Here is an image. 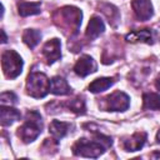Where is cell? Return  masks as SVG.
I'll return each instance as SVG.
<instances>
[{
	"mask_svg": "<svg viewBox=\"0 0 160 160\" xmlns=\"http://www.w3.org/2000/svg\"><path fill=\"white\" fill-rule=\"evenodd\" d=\"M130 106V98L122 91H114L104 99L102 108L106 111H125Z\"/></svg>",
	"mask_w": 160,
	"mask_h": 160,
	"instance_id": "8992f818",
	"label": "cell"
},
{
	"mask_svg": "<svg viewBox=\"0 0 160 160\" xmlns=\"http://www.w3.org/2000/svg\"><path fill=\"white\" fill-rule=\"evenodd\" d=\"M42 55L49 65L54 64L61 58V44L60 40L54 38L49 41H46L42 46Z\"/></svg>",
	"mask_w": 160,
	"mask_h": 160,
	"instance_id": "52a82bcc",
	"label": "cell"
},
{
	"mask_svg": "<svg viewBox=\"0 0 160 160\" xmlns=\"http://www.w3.org/2000/svg\"><path fill=\"white\" fill-rule=\"evenodd\" d=\"M71 88L68 81L61 76H54L50 80V92L54 95H69L71 94Z\"/></svg>",
	"mask_w": 160,
	"mask_h": 160,
	"instance_id": "4fadbf2b",
	"label": "cell"
},
{
	"mask_svg": "<svg viewBox=\"0 0 160 160\" xmlns=\"http://www.w3.org/2000/svg\"><path fill=\"white\" fill-rule=\"evenodd\" d=\"M21 114L19 110L11 108V105H1L0 108V122L2 126H10L15 121L20 120Z\"/></svg>",
	"mask_w": 160,
	"mask_h": 160,
	"instance_id": "8fae6325",
	"label": "cell"
},
{
	"mask_svg": "<svg viewBox=\"0 0 160 160\" xmlns=\"http://www.w3.org/2000/svg\"><path fill=\"white\" fill-rule=\"evenodd\" d=\"M99 8L101 9V11L106 15V18L109 19V22L111 25H116L120 20V15H119V11H118V8H115L114 5L111 4H100Z\"/></svg>",
	"mask_w": 160,
	"mask_h": 160,
	"instance_id": "ffe728a7",
	"label": "cell"
},
{
	"mask_svg": "<svg viewBox=\"0 0 160 160\" xmlns=\"http://www.w3.org/2000/svg\"><path fill=\"white\" fill-rule=\"evenodd\" d=\"M156 141L160 144V130L158 131V134H156Z\"/></svg>",
	"mask_w": 160,
	"mask_h": 160,
	"instance_id": "d4e9b609",
	"label": "cell"
},
{
	"mask_svg": "<svg viewBox=\"0 0 160 160\" xmlns=\"http://www.w3.org/2000/svg\"><path fill=\"white\" fill-rule=\"evenodd\" d=\"M24 61L15 50H5L1 54V69L8 79L18 78L22 71Z\"/></svg>",
	"mask_w": 160,
	"mask_h": 160,
	"instance_id": "5b68a950",
	"label": "cell"
},
{
	"mask_svg": "<svg viewBox=\"0 0 160 160\" xmlns=\"http://www.w3.org/2000/svg\"><path fill=\"white\" fill-rule=\"evenodd\" d=\"M41 5L40 2H28V1H19L18 2V12L21 16H30L40 14Z\"/></svg>",
	"mask_w": 160,
	"mask_h": 160,
	"instance_id": "2e32d148",
	"label": "cell"
},
{
	"mask_svg": "<svg viewBox=\"0 0 160 160\" xmlns=\"http://www.w3.org/2000/svg\"><path fill=\"white\" fill-rule=\"evenodd\" d=\"M146 138H148V135L144 131L134 132L131 136H129V138L122 140V149L125 151H129V152L138 151V150H140L145 145Z\"/></svg>",
	"mask_w": 160,
	"mask_h": 160,
	"instance_id": "30bf717a",
	"label": "cell"
},
{
	"mask_svg": "<svg viewBox=\"0 0 160 160\" xmlns=\"http://www.w3.org/2000/svg\"><path fill=\"white\" fill-rule=\"evenodd\" d=\"M112 140L111 138L95 132V138L92 140L89 139H79L74 145H72V152L76 156H82V158H99L105 152V150L111 146Z\"/></svg>",
	"mask_w": 160,
	"mask_h": 160,
	"instance_id": "6da1fadb",
	"label": "cell"
},
{
	"mask_svg": "<svg viewBox=\"0 0 160 160\" xmlns=\"http://www.w3.org/2000/svg\"><path fill=\"white\" fill-rule=\"evenodd\" d=\"M131 8L135 16L141 21H146L154 15V8L150 0H131Z\"/></svg>",
	"mask_w": 160,
	"mask_h": 160,
	"instance_id": "9c48e42d",
	"label": "cell"
},
{
	"mask_svg": "<svg viewBox=\"0 0 160 160\" xmlns=\"http://www.w3.org/2000/svg\"><path fill=\"white\" fill-rule=\"evenodd\" d=\"M50 92V80L39 71H31L26 79V94L34 99H42Z\"/></svg>",
	"mask_w": 160,
	"mask_h": 160,
	"instance_id": "3957f363",
	"label": "cell"
},
{
	"mask_svg": "<svg viewBox=\"0 0 160 160\" xmlns=\"http://www.w3.org/2000/svg\"><path fill=\"white\" fill-rule=\"evenodd\" d=\"M105 30V24L99 16H92L88 24L85 35L89 40H94L98 36H100Z\"/></svg>",
	"mask_w": 160,
	"mask_h": 160,
	"instance_id": "7c38bea8",
	"label": "cell"
},
{
	"mask_svg": "<svg viewBox=\"0 0 160 160\" xmlns=\"http://www.w3.org/2000/svg\"><path fill=\"white\" fill-rule=\"evenodd\" d=\"M125 40L129 42H146V44H152V34L150 29H142V30H134L130 31L126 36Z\"/></svg>",
	"mask_w": 160,
	"mask_h": 160,
	"instance_id": "9a60e30c",
	"label": "cell"
},
{
	"mask_svg": "<svg viewBox=\"0 0 160 160\" xmlns=\"http://www.w3.org/2000/svg\"><path fill=\"white\" fill-rule=\"evenodd\" d=\"M114 82H115V79L114 78H98L92 82H90L89 91H91L94 94L102 92L106 89H109Z\"/></svg>",
	"mask_w": 160,
	"mask_h": 160,
	"instance_id": "e0dca14e",
	"label": "cell"
},
{
	"mask_svg": "<svg viewBox=\"0 0 160 160\" xmlns=\"http://www.w3.org/2000/svg\"><path fill=\"white\" fill-rule=\"evenodd\" d=\"M41 131H42L41 115L35 110H30L26 112L25 121L18 129L16 134L20 138V140H22V142L29 144V142H32L41 134Z\"/></svg>",
	"mask_w": 160,
	"mask_h": 160,
	"instance_id": "7a4b0ae2",
	"label": "cell"
},
{
	"mask_svg": "<svg viewBox=\"0 0 160 160\" xmlns=\"http://www.w3.org/2000/svg\"><path fill=\"white\" fill-rule=\"evenodd\" d=\"M56 15H59V19H54L55 21L60 20V22H56L59 26L72 31V34H78L82 19V12L80 9L75 6H64L56 11Z\"/></svg>",
	"mask_w": 160,
	"mask_h": 160,
	"instance_id": "277c9868",
	"label": "cell"
},
{
	"mask_svg": "<svg viewBox=\"0 0 160 160\" xmlns=\"http://www.w3.org/2000/svg\"><path fill=\"white\" fill-rule=\"evenodd\" d=\"M66 106L75 114L78 115H82L85 114V110H86V106H85V100L81 98V96H76L71 100H69L66 102Z\"/></svg>",
	"mask_w": 160,
	"mask_h": 160,
	"instance_id": "44dd1931",
	"label": "cell"
},
{
	"mask_svg": "<svg viewBox=\"0 0 160 160\" xmlns=\"http://www.w3.org/2000/svg\"><path fill=\"white\" fill-rule=\"evenodd\" d=\"M71 125L65 121H59V120H52L49 125V132L55 140L62 139L70 130Z\"/></svg>",
	"mask_w": 160,
	"mask_h": 160,
	"instance_id": "5bb4252c",
	"label": "cell"
},
{
	"mask_svg": "<svg viewBox=\"0 0 160 160\" xmlns=\"http://www.w3.org/2000/svg\"><path fill=\"white\" fill-rule=\"evenodd\" d=\"M155 86H156V89L158 90H160V75L156 78V80H155Z\"/></svg>",
	"mask_w": 160,
	"mask_h": 160,
	"instance_id": "cb8c5ba5",
	"label": "cell"
},
{
	"mask_svg": "<svg viewBox=\"0 0 160 160\" xmlns=\"http://www.w3.org/2000/svg\"><path fill=\"white\" fill-rule=\"evenodd\" d=\"M1 36H2L1 42H2V44H5V42L8 41V38H6V34H5V31H4V30H1Z\"/></svg>",
	"mask_w": 160,
	"mask_h": 160,
	"instance_id": "603a6c76",
	"label": "cell"
},
{
	"mask_svg": "<svg viewBox=\"0 0 160 160\" xmlns=\"http://www.w3.org/2000/svg\"><path fill=\"white\" fill-rule=\"evenodd\" d=\"M98 70V64L95 62V60L90 56V55H82L79 58V60L76 61L75 66H74V71L76 75L85 78L92 72H95Z\"/></svg>",
	"mask_w": 160,
	"mask_h": 160,
	"instance_id": "ba28073f",
	"label": "cell"
},
{
	"mask_svg": "<svg viewBox=\"0 0 160 160\" xmlns=\"http://www.w3.org/2000/svg\"><path fill=\"white\" fill-rule=\"evenodd\" d=\"M41 40V32L35 29H26L22 34V41L30 48L34 49Z\"/></svg>",
	"mask_w": 160,
	"mask_h": 160,
	"instance_id": "d6986e66",
	"label": "cell"
},
{
	"mask_svg": "<svg viewBox=\"0 0 160 160\" xmlns=\"http://www.w3.org/2000/svg\"><path fill=\"white\" fill-rule=\"evenodd\" d=\"M0 101H1V105H14L18 102V98L14 92L11 91H5L0 95Z\"/></svg>",
	"mask_w": 160,
	"mask_h": 160,
	"instance_id": "7402d4cb",
	"label": "cell"
},
{
	"mask_svg": "<svg viewBox=\"0 0 160 160\" xmlns=\"http://www.w3.org/2000/svg\"><path fill=\"white\" fill-rule=\"evenodd\" d=\"M144 110H160V95L155 92H145L142 95Z\"/></svg>",
	"mask_w": 160,
	"mask_h": 160,
	"instance_id": "ac0fdd59",
	"label": "cell"
}]
</instances>
